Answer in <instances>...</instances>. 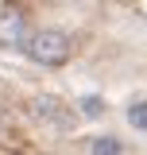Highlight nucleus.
Masks as SVG:
<instances>
[{
    "label": "nucleus",
    "mask_w": 147,
    "mask_h": 155,
    "mask_svg": "<svg viewBox=\"0 0 147 155\" xmlns=\"http://www.w3.org/2000/svg\"><path fill=\"white\" fill-rule=\"evenodd\" d=\"M27 58L39 62V66H62L70 58V35L58 31V27H39L27 35Z\"/></svg>",
    "instance_id": "obj_1"
},
{
    "label": "nucleus",
    "mask_w": 147,
    "mask_h": 155,
    "mask_svg": "<svg viewBox=\"0 0 147 155\" xmlns=\"http://www.w3.org/2000/svg\"><path fill=\"white\" fill-rule=\"evenodd\" d=\"M81 109H85L89 116H97V113H101V101H97V97H85V101H81Z\"/></svg>",
    "instance_id": "obj_6"
},
{
    "label": "nucleus",
    "mask_w": 147,
    "mask_h": 155,
    "mask_svg": "<svg viewBox=\"0 0 147 155\" xmlns=\"http://www.w3.org/2000/svg\"><path fill=\"white\" fill-rule=\"evenodd\" d=\"M23 27H27L23 12H4L0 16V43L4 47H19L23 43Z\"/></svg>",
    "instance_id": "obj_3"
},
{
    "label": "nucleus",
    "mask_w": 147,
    "mask_h": 155,
    "mask_svg": "<svg viewBox=\"0 0 147 155\" xmlns=\"http://www.w3.org/2000/svg\"><path fill=\"white\" fill-rule=\"evenodd\" d=\"M35 109H39V116H43V120H51V124H54L58 132H66V128H70L74 120H70V109H66V105H62V101H58V97H39L35 101Z\"/></svg>",
    "instance_id": "obj_2"
},
{
    "label": "nucleus",
    "mask_w": 147,
    "mask_h": 155,
    "mask_svg": "<svg viewBox=\"0 0 147 155\" xmlns=\"http://www.w3.org/2000/svg\"><path fill=\"white\" fill-rule=\"evenodd\" d=\"M128 124L139 128V132H147V101H136V105L128 109Z\"/></svg>",
    "instance_id": "obj_5"
},
{
    "label": "nucleus",
    "mask_w": 147,
    "mask_h": 155,
    "mask_svg": "<svg viewBox=\"0 0 147 155\" xmlns=\"http://www.w3.org/2000/svg\"><path fill=\"white\" fill-rule=\"evenodd\" d=\"M89 151H93V155H124V143H120L116 136H97Z\"/></svg>",
    "instance_id": "obj_4"
}]
</instances>
